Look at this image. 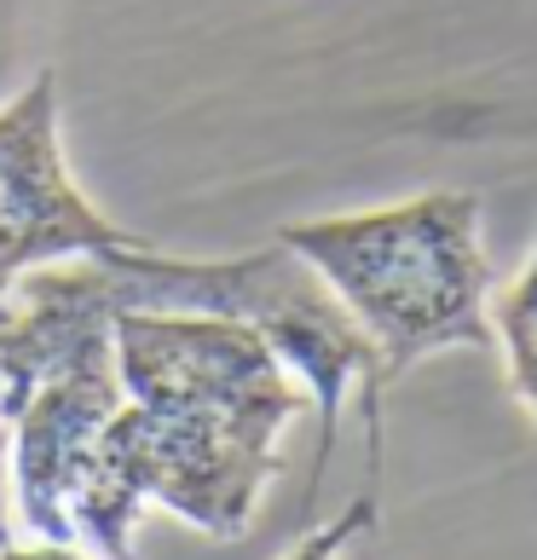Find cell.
Masks as SVG:
<instances>
[{"instance_id": "cell-5", "label": "cell", "mask_w": 537, "mask_h": 560, "mask_svg": "<svg viewBox=\"0 0 537 560\" xmlns=\"http://www.w3.org/2000/svg\"><path fill=\"white\" fill-rule=\"evenodd\" d=\"M370 526H376V503H370V497H359V503H347L336 521L318 526L313 537H306V544H295L283 560H341V549L353 544V537H364Z\"/></svg>"}, {"instance_id": "cell-3", "label": "cell", "mask_w": 537, "mask_h": 560, "mask_svg": "<svg viewBox=\"0 0 537 560\" xmlns=\"http://www.w3.org/2000/svg\"><path fill=\"white\" fill-rule=\"evenodd\" d=\"M144 248L75 191L58 144V81L40 70L0 110V318L12 313V289L35 266L110 260Z\"/></svg>"}, {"instance_id": "cell-7", "label": "cell", "mask_w": 537, "mask_h": 560, "mask_svg": "<svg viewBox=\"0 0 537 560\" xmlns=\"http://www.w3.org/2000/svg\"><path fill=\"white\" fill-rule=\"evenodd\" d=\"M7 474H12V433L0 422V549L12 544V526H7Z\"/></svg>"}, {"instance_id": "cell-6", "label": "cell", "mask_w": 537, "mask_h": 560, "mask_svg": "<svg viewBox=\"0 0 537 560\" xmlns=\"http://www.w3.org/2000/svg\"><path fill=\"white\" fill-rule=\"evenodd\" d=\"M0 560H87V555L70 549V544H35V549H17V544H7V549H0Z\"/></svg>"}, {"instance_id": "cell-4", "label": "cell", "mask_w": 537, "mask_h": 560, "mask_svg": "<svg viewBox=\"0 0 537 560\" xmlns=\"http://www.w3.org/2000/svg\"><path fill=\"white\" fill-rule=\"evenodd\" d=\"M491 336L509 359V387L537 422V248L521 266V278L491 295Z\"/></svg>"}, {"instance_id": "cell-2", "label": "cell", "mask_w": 537, "mask_h": 560, "mask_svg": "<svg viewBox=\"0 0 537 560\" xmlns=\"http://www.w3.org/2000/svg\"><path fill=\"white\" fill-rule=\"evenodd\" d=\"M278 243L329 283L376 352V399L410 364L451 347H491L486 202L422 191L399 209L278 225Z\"/></svg>"}, {"instance_id": "cell-1", "label": "cell", "mask_w": 537, "mask_h": 560, "mask_svg": "<svg viewBox=\"0 0 537 560\" xmlns=\"http://www.w3.org/2000/svg\"><path fill=\"white\" fill-rule=\"evenodd\" d=\"M116 376L121 405L70 491L75 537L105 560H139L144 503L209 537H243L283 468V428L313 405L278 347L232 318L116 313Z\"/></svg>"}]
</instances>
